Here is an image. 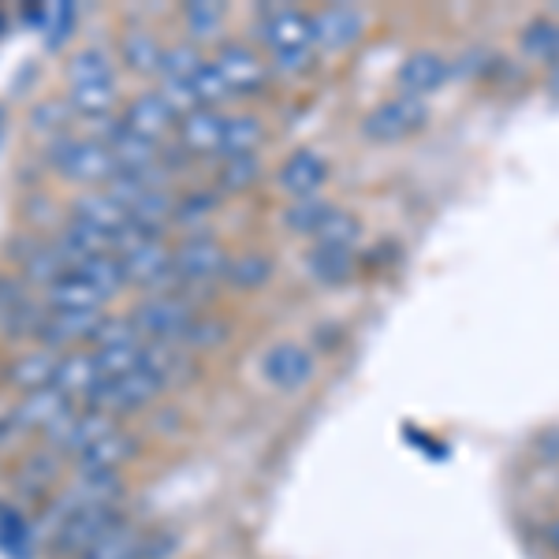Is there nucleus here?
<instances>
[{
	"mask_svg": "<svg viewBox=\"0 0 559 559\" xmlns=\"http://www.w3.org/2000/svg\"><path fill=\"white\" fill-rule=\"evenodd\" d=\"M123 123H128L134 134H142V139L160 142L168 131H173L176 112H173V105H168L160 94H139L128 105V112H123Z\"/></svg>",
	"mask_w": 559,
	"mask_h": 559,
	"instance_id": "obj_18",
	"label": "nucleus"
},
{
	"mask_svg": "<svg viewBox=\"0 0 559 559\" xmlns=\"http://www.w3.org/2000/svg\"><path fill=\"white\" fill-rule=\"evenodd\" d=\"M265 139V128H261L258 116H231L224 123V142H221V157H254V150Z\"/></svg>",
	"mask_w": 559,
	"mask_h": 559,
	"instance_id": "obj_28",
	"label": "nucleus"
},
{
	"mask_svg": "<svg viewBox=\"0 0 559 559\" xmlns=\"http://www.w3.org/2000/svg\"><path fill=\"white\" fill-rule=\"evenodd\" d=\"M269 276H273V261L261 258V254L231 258L228 261V273H224V280H228V284H236V287H242V292H254V287L269 284Z\"/></svg>",
	"mask_w": 559,
	"mask_h": 559,
	"instance_id": "obj_35",
	"label": "nucleus"
},
{
	"mask_svg": "<svg viewBox=\"0 0 559 559\" xmlns=\"http://www.w3.org/2000/svg\"><path fill=\"white\" fill-rule=\"evenodd\" d=\"M224 123H228V120H224L216 108H194V112H187L183 123H179V142H183V150L194 153V157L221 153Z\"/></svg>",
	"mask_w": 559,
	"mask_h": 559,
	"instance_id": "obj_17",
	"label": "nucleus"
},
{
	"mask_svg": "<svg viewBox=\"0 0 559 559\" xmlns=\"http://www.w3.org/2000/svg\"><path fill=\"white\" fill-rule=\"evenodd\" d=\"M258 38L276 52H295V49H318L313 45V23L310 15L299 8H269L258 23Z\"/></svg>",
	"mask_w": 559,
	"mask_h": 559,
	"instance_id": "obj_8",
	"label": "nucleus"
},
{
	"mask_svg": "<svg viewBox=\"0 0 559 559\" xmlns=\"http://www.w3.org/2000/svg\"><path fill=\"white\" fill-rule=\"evenodd\" d=\"M210 60H202V52L194 49V45H173V49H165V57H160V86H191L194 75L202 71Z\"/></svg>",
	"mask_w": 559,
	"mask_h": 559,
	"instance_id": "obj_26",
	"label": "nucleus"
},
{
	"mask_svg": "<svg viewBox=\"0 0 559 559\" xmlns=\"http://www.w3.org/2000/svg\"><path fill=\"white\" fill-rule=\"evenodd\" d=\"M60 388L64 395H86L94 392L97 384H102V373H97V362L94 355H68L60 358V369H57V381H52Z\"/></svg>",
	"mask_w": 559,
	"mask_h": 559,
	"instance_id": "obj_27",
	"label": "nucleus"
},
{
	"mask_svg": "<svg viewBox=\"0 0 559 559\" xmlns=\"http://www.w3.org/2000/svg\"><path fill=\"white\" fill-rule=\"evenodd\" d=\"M194 306L183 295H157L134 306L131 324L139 329V336H146L150 344H183L187 329L194 324Z\"/></svg>",
	"mask_w": 559,
	"mask_h": 559,
	"instance_id": "obj_2",
	"label": "nucleus"
},
{
	"mask_svg": "<svg viewBox=\"0 0 559 559\" xmlns=\"http://www.w3.org/2000/svg\"><path fill=\"white\" fill-rule=\"evenodd\" d=\"M395 83H400V94H411L426 102L429 94H437V90L448 83V60L429 49L411 52L400 64V71H395Z\"/></svg>",
	"mask_w": 559,
	"mask_h": 559,
	"instance_id": "obj_16",
	"label": "nucleus"
},
{
	"mask_svg": "<svg viewBox=\"0 0 559 559\" xmlns=\"http://www.w3.org/2000/svg\"><path fill=\"white\" fill-rule=\"evenodd\" d=\"M102 321H105L102 310H52L49 318L41 321L38 340L45 347H64L71 340L94 336Z\"/></svg>",
	"mask_w": 559,
	"mask_h": 559,
	"instance_id": "obj_19",
	"label": "nucleus"
},
{
	"mask_svg": "<svg viewBox=\"0 0 559 559\" xmlns=\"http://www.w3.org/2000/svg\"><path fill=\"white\" fill-rule=\"evenodd\" d=\"M94 362H97V373H102V381H116V377H123V373H131V369H139L142 347L139 344L102 347V350H94Z\"/></svg>",
	"mask_w": 559,
	"mask_h": 559,
	"instance_id": "obj_37",
	"label": "nucleus"
},
{
	"mask_svg": "<svg viewBox=\"0 0 559 559\" xmlns=\"http://www.w3.org/2000/svg\"><path fill=\"white\" fill-rule=\"evenodd\" d=\"M45 20H49V23H45V34H49L45 41H49V45H60V41L68 38V31H71V20H75V8H71V4H52L49 12H45Z\"/></svg>",
	"mask_w": 559,
	"mask_h": 559,
	"instance_id": "obj_47",
	"label": "nucleus"
},
{
	"mask_svg": "<svg viewBox=\"0 0 559 559\" xmlns=\"http://www.w3.org/2000/svg\"><path fill=\"white\" fill-rule=\"evenodd\" d=\"M522 52L540 60V64L556 68L559 64V23L556 20H534L522 31Z\"/></svg>",
	"mask_w": 559,
	"mask_h": 559,
	"instance_id": "obj_30",
	"label": "nucleus"
},
{
	"mask_svg": "<svg viewBox=\"0 0 559 559\" xmlns=\"http://www.w3.org/2000/svg\"><path fill=\"white\" fill-rule=\"evenodd\" d=\"M26 540V526L20 519L12 515V511H0V548H8V552H20Z\"/></svg>",
	"mask_w": 559,
	"mask_h": 559,
	"instance_id": "obj_49",
	"label": "nucleus"
},
{
	"mask_svg": "<svg viewBox=\"0 0 559 559\" xmlns=\"http://www.w3.org/2000/svg\"><path fill=\"white\" fill-rule=\"evenodd\" d=\"M160 384L150 369H131V373L116 377V381H102L94 392L86 395L90 411H102V414H112V411H139L153 403L160 395Z\"/></svg>",
	"mask_w": 559,
	"mask_h": 559,
	"instance_id": "obj_5",
	"label": "nucleus"
},
{
	"mask_svg": "<svg viewBox=\"0 0 559 559\" xmlns=\"http://www.w3.org/2000/svg\"><path fill=\"white\" fill-rule=\"evenodd\" d=\"M68 411H71V395L60 392L57 384H49V388H38V392L23 395V403L12 411V426L20 432H26V429L49 432Z\"/></svg>",
	"mask_w": 559,
	"mask_h": 559,
	"instance_id": "obj_15",
	"label": "nucleus"
},
{
	"mask_svg": "<svg viewBox=\"0 0 559 559\" xmlns=\"http://www.w3.org/2000/svg\"><path fill=\"white\" fill-rule=\"evenodd\" d=\"M191 94H194V102L198 108H216L221 102H228L231 97V90L224 86V79H221V71H216L213 64H205L202 71L194 75V83H191Z\"/></svg>",
	"mask_w": 559,
	"mask_h": 559,
	"instance_id": "obj_41",
	"label": "nucleus"
},
{
	"mask_svg": "<svg viewBox=\"0 0 559 559\" xmlns=\"http://www.w3.org/2000/svg\"><path fill=\"white\" fill-rule=\"evenodd\" d=\"M102 146H108L112 153V160L120 165V173H146V168L157 165V142L142 139V134H134L123 120H105L102 128Z\"/></svg>",
	"mask_w": 559,
	"mask_h": 559,
	"instance_id": "obj_11",
	"label": "nucleus"
},
{
	"mask_svg": "<svg viewBox=\"0 0 559 559\" xmlns=\"http://www.w3.org/2000/svg\"><path fill=\"white\" fill-rule=\"evenodd\" d=\"M313 373H318V358L302 344H292V340L269 347L265 355H261V377H265V384H273L276 392H302V388L313 381Z\"/></svg>",
	"mask_w": 559,
	"mask_h": 559,
	"instance_id": "obj_7",
	"label": "nucleus"
},
{
	"mask_svg": "<svg viewBox=\"0 0 559 559\" xmlns=\"http://www.w3.org/2000/svg\"><path fill=\"white\" fill-rule=\"evenodd\" d=\"M68 83L71 86H102L112 83V57L105 49H83L71 57L68 64Z\"/></svg>",
	"mask_w": 559,
	"mask_h": 559,
	"instance_id": "obj_31",
	"label": "nucleus"
},
{
	"mask_svg": "<svg viewBox=\"0 0 559 559\" xmlns=\"http://www.w3.org/2000/svg\"><path fill=\"white\" fill-rule=\"evenodd\" d=\"M75 216L112 236V231L120 228L123 221H128V210H123V205L116 202V198L108 194V191H90V194H83L75 202Z\"/></svg>",
	"mask_w": 559,
	"mask_h": 559,
	"instance_id": "obj_25",
	"label": "nucleus"
},
{
	"mask_svg": "<svg viewBox=\"0 0 559 559\" xmlns=\"http://www.w3.org/2000/svg\"><path fill=\"white\" fill-rule=\"evenodd\" d=\"M548 83H552V90H556V94H559V64L552 68V79H548Z\"/></svg>",
	"mask_w": 559,
	"mask_h": 559,
	"instance_id": "obj_51",
	"label": "nucleus"
},
{
	"mask_svg": "<svg viewBox=\"0 0 559 559\" xmlns=\"http://www.w3.org/2000/svg\"><path fill=\"white\" fill-rule=\"evenodd\" d=\"M318 60V49H295V52H276L273 57V68L280 75H302V71L313 68Z\"/></svg>",
	"mask_w": 559,
	"mask_h": 559,
	"instance_id": "obj_48",
	"label": "nucleus"
},
{
	"mask_svg": "<svg viewBox=\"0 0 559 559\" xmlns=\"http://www.w3.org/2000/svg\"><path fill=\"white\" fill-rule=\"evenodd\" d=\"M142 545H146V537H142L131 522H116V526L108 530L102 540H94L79 559H139Z\"/></svg>",
	"mask_w": 559,
	"mask_h": 559,
	"instance_id": "obj_24",
	"label": "nucleus"
},
{
	"mask_svg": "<svg viewBox=\"0 0 559 559\" xmlns=\"http://www.w3.org/2000/svg\"><path fill=\"white\" fill-rule=\"evenodd\" d=\"M329 183V160L321 157L318 150H299L280 165L276 173V187L284 194H292L295 202H306V198H318L321 187Z\"/></svg>",
	"mask_w": 559,
	"mask_h": 559,
	"instance_id": "obj_10",
	"label": "nucleus"
},
{
	"mask_svg": "<svg viewBox=\"0 0 559 559\" xmlns=\"http://www.w3.org/2000/svg\"><path fill=\"white\" fill-rule=\"evenodd\" d=\"M176 280L191 287H210L213 280L228 273V254L213 236H191L173 250Z\"/></svg>",
	"mask_w": 559,
	"mask_h": 559,
	"instance_id": "obj_6",
	"label": "nucleus"
},
{
	"mask_svg": "<svg viewBox=\"0 0 559 559\" xmlns=\"http://www.w3.org/2000/svg\"><path fill=\"white\" fill-rule=\"evenodd\" d=\"M123 273H128V284L139 287H165L176 280V265H173V250L160 239H150L142 247H134L131 254H123Z\"/></svg>",
	"mask_w": 559,
	"mask_h": 559,
	"instance_id": "obj_13",
	"label": "nucleus"
},
{
	"mask_svg": "<svg viewBox=\"0 0 559 559\" xmlns=\"http://www.w3.org/2000/svg\"><path fill=\"white\" fill-rule=\"evenodd\" d=\"M313 23V45L329 52H340V49H350L358 45V38L366 34V15L350 4H329L321 8L318 15H310Z\"/></svg>",
	"mask_w": 559,
	"mask_h": 559,
	"instance_id": "obj_9",
	"label": "nucleus"
},
{
	"mask_svg": "<svg viewBox=\"0 0 559 559\" xmlns=\"http://www.w3.org/2000/svg\"><path fill=\"white\" fill-rule=\"evenodd\" d=\"M261 173L258 157H221V168H216V183H221V191H247V187H254V179Z\"/></svg>",
	"mask_w": 559,
	"mask_h": 559,
	"instance_id": "obj_38",
	"label": "nucleus"
},
{
	"mask_svg": "<svg viewBox=\"0 0 559 559\" xmlns=\"http://www.w3.org/2000/svg\"><path fill=\"white\" fill-rule=\"evenodd\" d=\"M71 273H79L83 280H90V284L97 287V292L105 295H116L123 284H128V273H123V261L116 258V254H97V258H90L86 265H79V269H71Z\"/></svg>",
	"mask_w": 559,
	"mask_h": 559,
	"instance_id": "obj_32",
	"label": "nucleus"
},
{
	"mask_svg": "<svg viewBox=\"0 0 559 559\" xmlns=\"http://www.w3.org/2000/svg\"><path fill=\"white\" fill-rule=\"evenodd\" d=\"M545 545L559 556V519H552V522L545 526Z\"/></svg>",
	"mask_w": 559,
	"mask_h": 559,
	"instance_id": "obj_50",
	"label": "nucleus"
},
{
	"mask_svg": "<svg viewBox=\"0 0 559 559\" xmlns=\"http://www.w3.org/2000/svg\"><path fill=\"white\" fill-rule=\"evenodd\" d=\"M102 302H105V295L79 273L60 276L57 284L49 287L52 310H102Z\"/></svg>",
	"mask_w": 559,
	"mask_h": 559,
	"instance_id": "obj_23",
	"label": "nucleus"
},
{
	"mask_svg": "<svg viewBox=\"0 0 559 559\" xmlns=\"http://www.w3.org/2000/svg\"><path fill=\"white\" fill-rule=\"evenodd\" d=\"M57 369H60V358L52 350H38V355H26L20 362L12 366V384L15 388H26V392H38V388H49L57 381Z\"/></svg>",
	"mask_w": 559,
	"mask_h": 559,
	"instance_id": "obj_29",
	"label": "nucleus"
},
{
	"mask_svg": "<svg viewBox=\"0 0 559 559\" xmlns=\"http://www.w3.org/2000/svg\"><path fill=\"white\" fill-rule=\"evenodd\" d=\"M213 68L221 71V79H224V86L231 90V97H236V94H254V90L265 83V64H261L258 52L250 49V45H242V41L224 45V49L216 52Z\"/></svg>",
	"mask_w": 559,
	"mask_h": 559,
	"instance_id": "obj_12",
	"label": "nucleus"
},
{
	"mask_svg": "<svg viewBox=\"0 0 559 559\" xmlns=\"http://www.w3.org/2000/svg\"><path fill=\"white\" fill-rule=\"evenodd\" d=\"M160 57H165V49H160V41L153 38L146 31H131L128 38H123V64L131 71H139V75H153V71H160Z\"/></svg>",
	"mask_w": 559,
	"mask_h": 559,
	"instance_id": "obj_33",
	"label": "nucleus"
},
{
	"mask_svg": "<svg viewBox=\"0 0 559 559\" xmlns=\"http://www.w3.org/2000/svg\"><path fill=\"white\" fill-rule=\"evenodd\" d=\"M173 213H176V205H173V198H168V191H146L131 205L128 216L134 224H142V228H150L153 236H160V228H165Z\"/></svg>",
	"mask_w": 559,
	"mask_h": 559,
	"instance_id": "obj_34",
	"label": "nucleus"
},
{
	"mask_svg": "<svg viewBox=\"0 0 559 559\" xmlns=\"http://www.w3.org/2000/svg\"><path fill=\"white\" fill-rule=\"evenodd\" d=\"M108 432H116L112 414H102V411L75 414V411H68L57 426L45 432V437H49L52 444L68 448V452H86L90 444H97V440L108 437Z\"/></svg>",
	"mask_w": 559,
	"mask_h": 559,
	"instance_id": "obj_14",
	"label": "nucleus"
},
{
	"mask_svg": "<svg viewBox=\"0 0 559 559\" xmlns=\"http://www.w3.org/2000/svg\"><path fill=\"white\" fill-rule=\"evenodd\" d=\"M68 105L83 116H105L108 108L116 105V83H102V86H71Z\"/></svg>",
	"mask_w": 559,
	"mask_h": 559,
	"instance_id": "obj_40",
	"label": "nucleus"
},
{
	"mask_svg": "<svg viewBox=\"0 0 559 559\" xmlns=\"http://www.w3.org/2000/svg\"><path fill=\"white\" fill-rule=\"evenodd\" d=\"M426 120H429V108L421 97L395 94L366 116L362 131L373 142H403V139H411V134H418L421 128H426Z\"/></svg>",
	"mask_w": 559,
	"mask_h": 559,
	"instance_id": "obj_3",
	"label": "nucleus"
},
{
	"mask_svg": "<svg viewBox=\"0 0 559 559\" xmlns=\"http://www.w3.org/2000/svg\"><path fill=\"white\" fill-rule=\"evenodd\" d=\"M332 213V205L329 202H321V198H306V202H295V205H287V213H284V224L292 231H299V236H310L313 239V231L321 228V221Z\"/></svg>",
	"mask_w": 559,
	"mask_h": 559,
	"instance_id": "obj_39",
	"label": "nucleus"
},
{
	"mask_svg": "<svg viewBox=\"0 0 559 559\" xmlns=\"http://www.w3.org/2000/svg\"><path fill=\"white\" fill-rule=\"evenodd\" d=\"M183 23H187V31H191V38L205 41L224 26V8L221 4H187Z\"/></svg>",
	"mask_w": 559,
	"mask_h": 559,
	"instance_id": "obj_42",
	"label": "nucleus"
},
{
	"mask_svg": "<svg viewBox=\"0 0 559 559\" xmlns=\"http://www.w3.org/2000/svg\"><path fill=\"white\" fill-rule=\"evenodd\" d=\"M224 336H228L224 321L194 318V324L187 329V336H183V344H191V347H216V344H224Z\"/></svg>",
	"mask_w": 559,
	"mask_h": 559,
	"instance_id": "obj_45",
	"label": "nucleus"
},
{
	"mask_svg": "<svg viewBox=\"0 0 559 559\" xmlns=\"http://www.w3.org/2000/svg\"><path fill=\"white\" fill-rule=\"evenodd\" d=\"M68 112H71V105H64V102H41L38 108H34L31 123L38 131H64Z\"/></svg>",
	"mask_w": 559,
	"mask_h": 559,
	"instance_id": "obj_46",
	"label": "nucleus"
},
{
	"mask_svg": "<svg viewBox=\"0 0 559 559\" xmlns=\"http://www.w3.org/2000/svg\"><path fill=\"white\" fill-rule=\"evenodd\" d=\"M213 194H202V191H194V194H187L183 202H176V221L183 224V228H198L202 221H210V213H213Z\"/></svg>",
	"mask_w": 559,
	"mask_h": 559,
	"instance_id": "obj_44",
	"label": "nucleus"
},
{
	"mask_svg": "<svg viewBox=\"0 0 559 559\" xmlns=\"http://www.w3.org/2000/svg\"><path fill=\"white\" fill-rule=\"evenodd\" d=\"M120 511L112 508H75V511H64L57 515V534H52V545H57L60 556H83L94 540H102L108 530L116 526Z\"/></svg>",
	"mask_w": 559,
	"mask_h": 559,
	"instance_id": "obj_4",
	"label": "nucleus"
},
{
	"mask_svg": "<svg viewBox=\"0 0 559 559\" xmlns=\"http://www.w3.org/2000/svg\"><path fill=\"white\" fill-rule=\"evenodd\" d=\"M60 276H68V261H64V254H60L57 242H52V247H38L34 254H26V280L52 287Z\"/></svg>",
	"mask_w": 559,
	"mask_h": 559,
	"instance_id": "obj_36",
	"label": "nucleus"
},
{
	"mask_svg": "<svg viewBox=\"0 0 559 559\" xmlns=\"http://www.w3.org/2000/svg\"><path fill=\"white\" fill-rule=\"evenodd\" d=\"M94 347H120V344H139V329L131 324V318H116V321H102L97 324L94 336Z\"/></svg>",
	"mask_w": 559,
	"mask_h": 559,
	"instance_id": "obj_43",
	"label": "nucleus"
},
{
	"mask_svg": "<svg viewBox=\"0 0 559 559\" xmlns=\"http://www.w3.org/2000/svg\"><path fill=\"white\" fill-rule=\"evenodd\" d=\"M306 273L310 280H318L324 287H340L355 276V254L350 250H329V247H313L306 254Z\"/></svg>",
	"mask_w": 559,
	"mask_h": 559,
	"instance_id": "obj_21",
	"label": "nucleus"
},
{
	"mask_svg": "<svg viewBox=\"0 0 559 559\" xmlns=\"http://www.w3.org/2000/svg\"><path fill=\"white\" fill-rule=\"evenodd\" d=\"M49 160L75 183H108L120 165L112 160L108 146L97 139H71V134H57L49 142Z\"/></svg>",
	"mask_w": 559,
	"mask_h": 559,
	"instance_id": "obj_1",
	"label": "nucleus"
},
{
	"mask_svg": "<svg viewBox=\"0 0 559 559\" xmlns=\"http://www.w3.org/2000/svg\"><path fill=\"white\" fill-rule=\"evenodd\" d=\"M358 239H362V221L347 210H336V205H332V213L321 221V228L313 231V247L350 250V254H355Z\"/></svg>",
	"mask_w": 559,
	"mask_h": 559,
	"instance_id": "obj_22",
	"label": "nucleus"
},
{
	"mask_svg": "<svg viewBox=\"0 0 559 559\" xmlns=\"http://www.w3.org/2000/svg\"><path fill=\"white\" fill-rule=\"evenodd\" d=\"M134 459V437L123 429L108 432L97 444H90L86 452H79V471L83 474H120V466Z\"/></svg>",
	"mask_w": 559,
	"mask_h": 559,
	"instance_id": "obj_20",
	"label": "nucleus"
}]
</instances>
